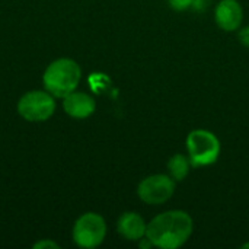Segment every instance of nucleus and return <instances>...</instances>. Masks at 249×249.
<instances>
[{"label": "nucleus", "mask_w": 249, "mask_h": 249, "mask_svg": "<svg viewBox=\"0 0 249 249\" xmlns=\"http://www.w3.org/2000/svg\"><path fill=\"white\" fill-rule=\"evenodd\" d=\"M193 229L194 223L187 212L169 210L152 219L146 229V238L153 247L175 249L190 239Z\"/></svg>", "instance_id": "obj_1"}, {"label": "nucleus", "mask_w": 249, "mask_h": 249, "mask_svg": "<svg viewBox=\"0 0 249 249\" xmlns=\"http://www.w3.org/2000/svg\"><path fill=\"white\" fill-rule=\"evenodd\" d=\"M82 79L80 66L71 58H57L48 64L42 74V83L54 98H64L79 86Z\"/></svg>", "instance_id": "obj_2"}, {"label": "nucleus", "mask_w": 249, "mask_h": 249, "mask_svg": "<svg viewBox=\"0 0 249 249\" xmlns=\"http://www.w3.org/2000/svg\"><path fill=\"white\" fill-rule=\"evenodd\" d=\"M187 150L193 168L213 165L220 155V142L209 130H194L187 137Z\"/></svg>", "instance_id": "obj_3"}, {"label": "nucleus", "mask_w": 249, "mask_h": 249, "mask_svg": "<svg viewBox=\"0 0 249 249\" xmlns=\"http://www.w3.org/2000/svg\"><path fill=\"white\" fill-rule=\"evenodd\" d=\"M55 98L47 90H31L18 101V114L29 123H42L53 117Z\"/></svg>", "instance_id": "obj_4"}, {"label": "nucleus", "mask_w": 249, "mask_h": 249, "mask_svg": "<svg viewBox=\"0 0 249 249\" xmlns=\"http://www.w3.org/2000/svg\"><path fill=\"white\" fill-rule=\"evenodd\" d=\"M107 236V223L98 213L82 214L73 226V241L80 248H96Z\"/></svg>", "instance_id": "obj_5"}, {"label": "nucleus", "mask_w": 249, "mask_h": 249, "mask_svg": "<svg viewBox=\"0 0 249 249\" xmlns=\"http://www.w3.org/2000/svg\"><path fill=\"white\" fill-rule=\"evenodd\" d=\"M175 191V179L163 175L156 174L144 178L137 188V194L140 200L146 204H163L166 203Z\"/></svg>", "instance_id": "obj_6"}, {"label": "nucleus", "mask_w": 249, "mask_h": 249, "mask_svg": "<svg viewBox=\"0 0 249 249\" xmlns=\"http://www.w3.org/2000/svg\"><path fill=\"white\" fill-rule=\"evenodd\" d=\"M63 109L71 118L85 120L95 112L96 102L90 95L73 90L71 93L63 98Z\"/></svg>", "instance_id": "obj_7"}, {"label": "nucleus", "mask_w": 249, "mask_h": 249, "mask_svg": "<svg viewBox=\"0 0 249 249\" xmlns=\"http://www.w3.org/2000/svg\"><path fill=\"white\" fill-rule=\"evenodd\" d=\"M244 12L236 0H222L214 12L216 23L220 29L232 32L236 31L242 23Z\"/></svg>", "instance_id": "obj_8"}, {"label": "nucleus", "mask_w": 249, "mask_h": 249, "mask_svg": "<svg viewBox=\"0 0 249 249\" xmlns=\"http://www.w3.org/2000/svg\"><path fill=\"white\" fill-rule=\"evenodd\" d=\"M117 229L118 233L127 241H142L143 238H146L147 225L139 213L127 212L118 219Z\"/></svg>", "instance_id": "obj_9"}, {"label": "nucleus", "mask_w": 249, "mask_h": 249, "mask_svg": "<svg viewBox=\"0 0 249 249\" xmlns=\"http://www.w3.org/2000/svg\"><path fill=\"white\" fill-rule=\"evenodd\" d=\"M168 169H169L171 177L175 181H179V182L184 181L191 169L190 158H187L184 155H174L168 162Z\"/></svg>", "instance_id": "obj_10"}, {"label": "nucleus", "mask_w": 249, "mask_h": 249, "mask_svg": "<svg viewBox=\"0 0 249 249\" xmlns=\"http://www.w3.org/2000/svg\"><path fill=\"white\" fill-rule=\"evenodd\" d=\"M168 1H169V4H171L172 9H175L178 12H182V10L190 9L194 4L196 0H168Z\"/></svg>", "instance_id": "obj_11"}, {"label": "nucleus", "mask_w": 249, "mask_h": 249, "mask_svg": "<svg viewBox=\"0 0 249 249\" xmlns=\"http://www.w3.org/2000/svg\"><path fill=\"white\" fill-rule=\"evenodd\" d=\"M35 249H42V248H51V249H58L60 245L54 241H38L36 244H34Z\"/></svg>", "instance_id": "obj_12"}, {"label": "nucleus", "mask_w": 249, "mask_h": 249, "mask_svg": "<svg viewBox=\"0 0 249 249\" xmlns=\"http://www.w3.org/2000/svg\"><path fill=\"white\" fill-rule=\"evenodd\" d=\"M239 41L242 45L249 48V26H245L239 31Z\"/></svg>", "instance_id": "obj_13"}, {"label": "nucleus", "mask_w": 249, "mask_h": 249, "mask_svg": "<svg viewBox=\"0 0 249 249\" xmlns=\"http://www.w3.org/2000/svg\"><path fill=\"white\" fill-rule=\"evenodd\" d=\"M242 248H249V244H245V245H242Z\"/></svg>", "instance_id": "obj_14"}]
</instances>
